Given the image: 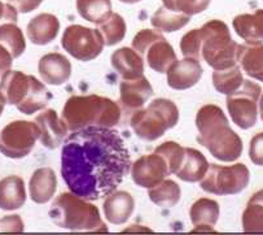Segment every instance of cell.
<instances>
[{"mask_svg":"<svg viewBox=\"0 0 263 235\" xmlns=\"http://www.w3.org/2000/svg\"><path fill=\"white\" fill-rule=\"evenodd\" d=\"M111 66L122 77L123 80H135L143 76L144 60L143 56L136 49L122 47L113 52L110 58Z\"/></svg>","mask_w":263,"mask_h":235,"instance_id":"obj_20","label":"cell"},{"mask_svg":"<svg viewBox=\"0 0 263 235\" xmlns=\"http://www.w3.org/2000/svg\"><path fill=\"white\" fill-rule=\"evenodd\" d=\"M155 152H157L165 160L166 165H167L168 175H170L175 174L180 168V165H182L185 155V148L182 147L179 143L168 140V142H165L158 146L155 150Z\"/></svg>","mask_w":263,"mask_h":235,"instance_id":"obj_35","label":"cell"},{"mask_svg":"<svg viewBox=\"0 0 263 235\" xmlns=\"http://www.w3.org/2000/svg\"><path fill=\"white\" fill-rule=\"evenodd\" d=\"M0 44L11 52L13 59L20 58L26 49L24 33L14 22L0 25Z\"/></svg>","mask_w":263,"mask_h":235,"instance_id":"obj_33","label":"cell"},{"mask_svg":"<svg viewBox=\"0 0 263 235\" xmlns=\"http://www.w3.org/2000/svg\"><path fill=\"white\" fill-rule=\"evenodd\" d=\"M148 196L158 207L171 208L179 203L182 190L173 179H163L161 184L148 189Z\"/></svg>","mask_w":263,"mask_h":235,"instance_id":"obj_29","label":"cell"},{"mask_svg":"<svg viewBox=\"0 0 263 235\" xmlns=\"http://www.w3.org/2000/svg\"><path fill=\"white\" fill-rule=\"evenodd\" d=\"M180 51L184 58H192L200 61L201 59V35L200 29H193L183 35L180 41Z\"/></svg>","mask_w":263,"mask_h":235,"instance_id":"obj_37","label":"cell"},{"mask_svg":"<svg viewBox=\"0 0 263 235\" xmlns=\"http://www.w3.org/2000/svg\"><path fill=\"white\" fill-rule=\"evenodd\" d=\"M241 221L245 232H263V190L250 197Z\"/></svg>","mask_w":263,"mask_h":235,"instance_id":"obj_30","label":"cell"},{"mask_svg":"<svg viewBox=\"0 0 263 235\" xmlns=\"http://www.w3.org/2000/svg\"><path fill=\"white\" fill-rule=\"evenodd\" d=\"M61 118L70 132L88 126L114 128L123 121V111L117 101L100 95H74L66 100Z\"/></svg>","mask_w":263,"mask_h":235,"instance_id":"obj_3","label":"cell"},{"mask_svg":"<svg viewBox=\"0 0 263 235\" xmlns=\"http://www.w3.org/2000/svg\"><path fill=\"white\" fill-rule=\"evenodd\" d=\"M33 76L20 70H8L0 77V99L9 105H18L31 87Z\"/></svg>","mask_w":263,"mask_h":235,"instance_id":"obj_16","label":"cell"},{"mask_svg":"<svg viewBox=\"0 0 263 235\" xmlns=\"http://www.w3.org/2000/svg\"><path fill=\"white\" fill-rule=\"evenodd\" d=\"M39 134L35 121H13L0 133V152L9 159H22L31 153Z\"/></svg>","mask_w":263,"mask_h":235,"instance_id":"obj_9","label":"cell"},{"mask_svg":"<svg viewBox=\"0 0 263 235\" xmlns=\"http://www.w3.org/2000/svg\"><path fill=\"white\" fill-rule=\"evenodd\" d=\"M133 48L141 56H145L149 68L158 73H166L177 61V53L173 46L157 29H143L139 31L133 39Z\"/></svg>","mask_w":263,"mask_h":235,"instance_id":"obj_8","label":"cell"},{"mask_svg":"<svg viewBox=\"0 0 263 235\" xmlns=\"http://www.w3.org/2000/svg\"><path fill=\"white\" fill-rule=\"evenodd\" d=\"M179 110L168 99H155L147 108L136 111L130 117V126L140 139L153 142L162 137L168 129L177 126Z\"/></svg>","mask_w":263,"mask_h":235,"instance_id":"obj_6","label":"cell"},{"mask_svg":"<svg viewBox=\"0 0 263 235\" xmlns=\"http://www.w3.org/2000/svg\"><path fill=\"white\" fill-rule=\"evenodd\" d=\"M120 2H122V3L125 4H135V3H139V2H141V0H120Z\"/></svg>","mask_w":263,"mask_h":235,"instance_id":"obj_44","label":"cell"},{"mask_svg":"<svg viewBox=\"0 0 263 235\" xmlns=\"http://www.w3.org/2000/svg\"><path fill=\"white\" fill-rule=\"evenodd\" d=\"M12 63H13V56H12V53L6 47L0 44V74L2 76L6 71L11 70Z\"/></svg>","mask_w":263,"mask_h":235,"instance_id":"obj_42","label":"cell"},{"mask_svg":"<svg viewBox=\"0 0 263 235\" xmlns=\"http://www.w3.org/2000/svg\"><path fill=\"white\" fill-rule=\"evenodd\" d=\"M249 157L253 164L263 167V133H258L250 140Z\"/></svg>","mask_w":263,"mask_h":235,"instance_id":"obj_38","label":"cell"},{"mask_svg":"<svg viewBox=\"0 0 263 235\" xmlns=\"http://www.w3.org/2000/svg\"><path fill=\"white\" fill-rule=\"evenodd\" d=\"M121 108L123 111V121L130 122V117L144 107L148 99L153 95V87L147 77H139L135 80H123L120 85Z\"/></svg>","mask_w":263,"mask_h":235,"instance_id":"obj_12","label":"cell"},{"mask_svg":"<svg viewBox=\"0 0 263 235\" xmlns=\"http://www.w3.org/2000/svg\"><path fill=\"white\" fill-rule=\"evenodd\" d=\"M260 93L262 88L258 83L244 80L239 90L227 95L226 104L232 122L242 130L253 128L257 122Z\"/></svg>","mask_w":263,"mask_h":235,"instance_id":"obj_10","label":"cell"},{"mask_svg":"<svg viewBox=\"0 0 263 235\" xmlns=\"http://www.w3.org/2000/svg\"><path fill=\"white\" fill-rule=\"evenodd\" d=\"M196 126L198 130L196 140L215 159L223 162H232L240 159L244 150L242 140L232 130L222 108L215 104L201 107L196 116Z\"/></svg>","mask_w":263,"mask_h":235,"instance_id":"obj_2","label":"cell"},{"mask_svg":"<svg viewBox=\"0 0 263 235\" xmlns=\"http://www.w3.org/2000/svg\"><path fill=\"white\" fill-rule=\"evenodd\" d=\"M4 105H6V103H4V101L2 100V99H0V116H2V113H3Z\"/></svg>","mask_w":263,"mask_h":235,"instance_id":"obj_45","label":"cell"},{"mask_svg":"<svg viewBox=\"0 0 263 235\" xmlns=\"http://www.w3.org/2000/svg\"><path fill=\"white\" fill-rule=\"evenodd\" d=\"M57 190L56 173L51 168H39L33 173L29 182L30 199L36 204H46Z\"/></svg>","mask_w":263,"mask_h":235,"instance_id":"obj_21","label":"cell"},{"mask_svg":"<svg viewBox=\"0 0 263 235\" xmlns=\"http://www.w3.org/2000/svg\"><path fill=\"white\" fill-rule=\"evenodd\" d=\"M98 30L103 35L105 46H116L123 41L126 35V22L118 13H111L109 19L98 25Z\"/></svg>","mask_w":263,"mask_h":235,"instance_id":"obj_34","label":"cell"},{"mask_svg":"<svg viewBox=\"0 0 263 235\" xmlns=\"http://www.w3.org/2000/svg\"><path fill=\"white\" fill-rule=\"evenodd\" d=\"M61 44L69 55L79 61L95 60L105 46L98 29L86 28L82 25L68 26L61 38Z\"/></svg>","mask_w":263,"mask_h":235,"instance_id":"obj_11","label":"cell"},{"mask_svg":"<svg viewBox=\"0 0 263 235\" xmlns=\"http://www.w3.org/2000/svg\"><path fill=\"white\" fill-rule=\"evenodd\" d=\"M130 172L134 182L144 189H151L161 184L168 175L167 165L157 152L139 157L133 162Z\"/></svg>","mask_w":263,"mask_h":235,"instance_id":"obj_13","label":"cell"},{"mask_svg":"<svg viewBox=\"0 0 263 235\" xmlns=\"http://www.w3.org/2000/svg\"><path fill=\"white\" fill-rule=\"evenodd\" d=\"M135 209V200L127 191H114L105 197L103 204L104 216L113 225H123Z\"/></svg>","mask_w":263,"mask_h":235,"instance_id":"obj_18","label":"cell"},{"mask_svg":"<svg viewBox=\"0 0 263 235\" xmlns=\"http://www.w3.org/2000/svg\"><path fill=\"white\" fill-rule=\"evenodd\" d=\"M210 2L212 0H162L163 6L167 9L188 14V16L206 11L208 7L210 6Z\"/></svg>","mask_w":263,"mask_h":235,"instance_id":"obj_36","label":"cell"},{"mask_svg":"<svg viewBox=\"0 0 263 235\" xmlns=\"http://www.w3.org/2000/svg\"><path fill=\"white\" fill-rule=\"evenodd\" d=\"M201 58L214 70L227 69L237 64L239 43L232 41L227 24L210 20L200 29Z\"/></svg>","mask_w":263,"mask_h":235,"instance_id":"obj_5","label":"cell"},{"mask_svg":"<svg viewBox=\"0 0 263 235\" xmlns=\"http://www.w3.org/2000/svg\"><path fill=\"white\" fill-rule=\"evenodd\" d=\"M190 217L195 226L193 231H213L219 219V204L209 197H201L191 207Z\"/></svg>","mask_w":263,"mask_h":235,"instance_id":"obj_23","label":"cell"},{"mask_svg":"<svg viewBox=\"0 0 263 235\" xmlns=\"http://www.w3.org/2000/svg\"><path fill=\"white\" fill-rule=\"evenodd\" d=\"M77 11L83 20L100 25L113 13L110 0H77Z\"/></svg>","mask_w":263,"mask_h":235,"instance_id":"obj_31","label":"cell"},{"mask_svg":"<svg viewBox=\"0 0 263 235\" xmlns=\"http://www.w3.org/2000/svg\"><path fill=\"white\" fill-rule=\"evenodd\" d=\"M242 83H244V77H242L241 66L237 64L231 68L214 70L213 73V85L215 90L224 95H230L237 91Z\"/></svg>","mask_w":263,"mask_h":235,"instance_id":"obj_32","label":"cell"},{"mask_svg":"<svg viewBox=\"0 0 263 235\" xmlns=\"http://www.w3.org/2000/svg\"><path fill=\"white\" fill-rule=\"evenodd\" d=\"M167 85L174 90H187L197 85L203 74L200 61L192 58H184L175 61L167 71Z\"/></svg>","mask_w":263,"mask_h":235,"instance_id":"obj_14","label":"cell"},{"mask_svg":"<svg viewBox=\"0 0 263 235\" xmlns=\"http://www.w3.org/2000/svg\"><path fill=\"white\" fill-rule=\"evenodd\" d=\"M209 162H208L206 157L203 156V153L195 150V148L187 147L182 165L175 173V175L184 182L196 184L205 177L206 172L209 170Z\"/></svg>","mask_w":263,"mask_h":235,"instance_id":"obj_24","label":"cell"},{"mask_svg":"<svg viewBox=\"0 0 263 235\" xmlns=\"http://www.w3.org/2000/svg\"><path fill=\"white\" fill-rule=\"evenodd\" d=\"M48 216L57 226L71 231H108L98 207L73 192L59 195L49 208Z\"/></svg>","mask_w":263,"mask_h":235,"instance_id":"obj_4","label":"cell"},{"mask_svg":"<svg viewBox=\"0 0 263 235\" xmlns=\"http://www.w3.org/2000/svg\"><path fill=\"white\" fill-rule=\"evenodd\" d=\"M35 122L39 128V139L41 143L48 150H56L61 143H64L68 133V126L63 118L57 116L54 110H46L36 116Z\"/></svg>","mask_w":263,"mask_h":235,"instance_id":"obj_15","label":"cell"},{"mask_svg":"<svg viewBox=\"0 0 263 235\" xmlns=\"http://www.w3.org/2000/svg\"><path fill=\"white\" fill-rule=\"evenodd\" d=\"M232 25L237 35L248 43L263 42V9L239 14L233 19Z\"/></svg>","mask_w":263,"mask_h":235,"instance_id":"obj_26","label":"cell"},{"mask_svg":"<svg viewBox=\"0 0 263 235\" xmlns=\"http://www.w3.org/2000/svg\"><path fill=\"white\" fill-rule=\"evenodd\" d=\"M237 63L242 70L254 80L263 82V44L244 43L239 44Z\"/></svg>","mask_w":263,"mask_h":235,"instance_id":"obj_25","label":"cell"},{"mask_svg":"<svg viewBox=\"0 0 263 235\" xmlns=\"http://www.w3.org/2000/svg\"><path fill=\"white\" fill-rule=\"evenodd\" d=\"M38 71L47 85L60 86L68 82L71 76V64L59 52L47 53L39 60Z\"/></svg>","mask_w":263,"mask_h":235,"instance_id":"obj_17","label":"cell"},{"mask_svg":"<svg viewBox=\"0 0 263 235\" xmlns=\"http://www.w3.org/2000/svg\"><path fill=\"white\" fill-rule=\"evenodd\" d=\"M131 165L125 140L114 129L88 126L64 140L61 177L70 192L88 202L116 191Z\"/></svg>","mask_w":263,"mask_h":235,"instance_id":"obj_1","label":"cell"},{"mask_svg":"<svg viewBox=\"0 0 263 235\" xmlns=\"http://www.w3.org/2000/svg\"><path fill=\"white\" fill-rule=\"evenodd\" d=\"M6 22H17V9L11 4H4L0 0V25Z\"/></svg>","mask_w":263,"mask_h":235,"instance_id":"obj_41","label":"cell"},{"mask_svg":"<svg viewBox=\"0 0 263 235\" xmlns=\"http://www.w3.org/2000/svg\"><path fill=\"white\" fill-rule=\"evenodd\" d=\"M52 100V94L49 93L48 88L43 85L39 80H36L33 76L31 81V87L27 93L26 98L17 105V110L24 115H34L35 112L44 110L47 104Z\"/></svg>","mask_w":263,"mask_h":235,"instance_id":"obj_27","label":"cell"},{"mask_svg":"<svg viewBox=\"0 0 263 235\" xmlns=\"http://www.w3.org/2000/svg\"><path fill=\"white\" fill-rule=\"evenodd\" d=\"M191 17L192 16L170 11L163 6L155 12V14L151 19V24L157 30L165 31V33H174V31H178L184 28L185 25L191 21Z\"/></svg>","mask_w":263,"mask_h":235,"instance_id":"obj_28","label":"cell"},{"mask_svg":"<svg viewBox=\"0 0 263 235\" xmlns=\"http://www.w3.org/2000/svg\"><path fill=\"white\" fill-rule=\"evenodd\" d=\"M60 31V21L54 14L41 13L27 24V39L36 46H46L54 41Z\"/></svg>","mask_w":263,"mask_h":235,"instance_id":"obj_19","label":"cell"},{"mask_svg":"<svg viewBox=\"0 0 263 235\" xmlns=\"http://www.w3.org/2000/svg\"><path fill=\"white\" fill-rule=\"evenodd\" d=\"M0 77H2V74H0Z\"/></svg>","mask_w":263,"mask_h":235,"instance_id":"obj_46","label":"cell"},{"mask_svg":"<svg viewBox=\"0 0 263 235\" xmlns=\"http://www.w3.org/2000/svg\"><path fill=\"white\" fill-rule=\"evenodd\" d=\"M258 108H259V115H260V118H262V121H263V95L260 96L259 105H258Z\"/></svg>","mask_w":263,"mask_h":235,"instance_id":"obj_43","label":"cell"},{"mask_svg":"<svg viewBox=\"0 0 263 235\" xmlns=\"http://www.w3.org/2000/svg\"><path fill=\"white\" fill-rule=\"evenodd\" d=\"M20 13H30L38 8L43 0H7Z\"/></svg>","mask_w":263,"mask_h":235,"instance_id":"obj_40","label":"cell"},{"mask_svg":"<svg viewBox=\"0 0 263 235\" xmlns=\"http://www.w3.org/2000/svg\"><path fill=\"white\" fill-rule=\"evenodd\" d=\"M0 231H24V222H22L21 217L18 214H11V216L3 217L0 220Z\"/></svg>","mask_w":263,"mask_h":235,"instance_id":"obj_39","label":"cell"},{"mask_svg":"<svg viewBox=\"0 0 263 235\" xmlns=\"http://www.w3.org/2000/svg\"><path fill=\"white\" fill-rule=\"evenodd\" d=\"M25 182L18 175H9L0 180V209L16 211L26 202Z\"/></svg>","mask_w":263,"mask_h":235,"instance_id":"obj_22","label":"cell"},{"mask_svg":"<svg viewBox=\"0 0 263 235\" xmlns=\"http://www.w3.org/2000/svg\"><path fill=\"white\" fill-rule=\"evenodd\" d=\"M250 172L247 165H217L212 164L205 177L200 180L203 191L218 195H236L245 190L249 185Z\"/></svg>","mask_w":263,"mask_h":235,"instance_id":"obj_7","label":"cell"}]
</instances>
